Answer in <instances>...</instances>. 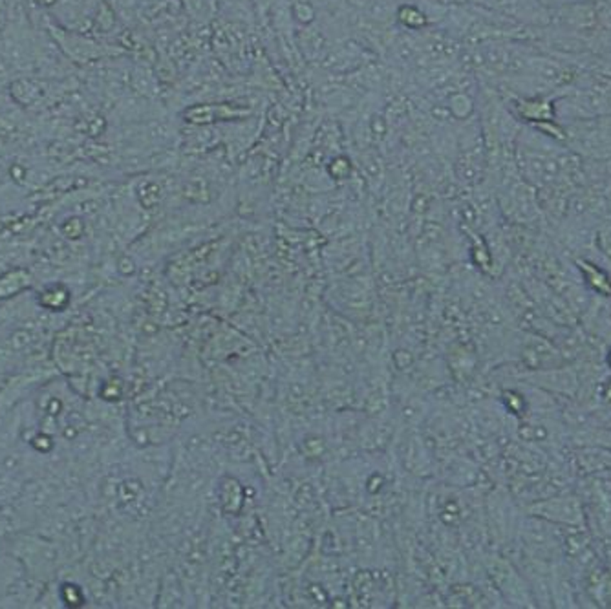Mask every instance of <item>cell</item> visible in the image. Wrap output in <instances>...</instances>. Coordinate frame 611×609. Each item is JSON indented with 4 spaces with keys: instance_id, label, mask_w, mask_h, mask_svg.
I'll list each match as a JSON object with an SVG mask.
<instances>
[{
    "instance_id": "cell-1",
    "label": "cell",
    "mask_w": 611,
    "mask_h": 609,
    "mask_svg": "<svg viewBox=\"0 0 611 609\" xmlns=\"http://www.w3.org/2000/svg\"><path fill=\"white\" fill-rule=\"evenodd\" d=\"M249 108L234 103H218V105H196L185 110V119L192 125H209L214 121H231V119L248 118Z\"/></svg>"
},
{
    "instance_id": "cell-2",
    "label": "cell",
    "mask_w": 611,
    "mask_h": 609,
    "mask_svg": "<svg viewBox=\"0 0 611 609\" xmlns=\"http://www.w3.org/2000/svg\"><path fill=\"white\" fill-rule=\"evenodd\" d=\"M522 116H524L527 121H553V108H551L549 103H544L542 99H533V101H524L518 105Z\"/></svg>"
},
{
    "instance_id": "cell-3",
    "label": "cell",
    "mask_w": 611,
    "mask_h": 609,
    "mask_svg": "<svg viewBox=\"0 0 611 609\" xmlns=\"http://www.w3.org/2000/svg\"><path fill=\"white\" fill-rule=\"evenodd\" d=\"M397 21L403 24V26L410 28V30H421L429 24V18L426 15L421 11L419 8L410 4H403L397 9Z\"/></svg>"
},
{
    "instance_id": "cell-4",
    "label": "cell",
    "mask_w": 611,
    "mask_h": 609,
    "mask_svg": "<svg viewBox=\"0 0 611 609\" xmlns=\"http://www.w3.org/2000/svg\"><path fill=\"white\" fill-rule=\"evenodd\" d=\"M580 267L582 271H585L588 279H590V284L597 289V291H602V293L611 291V284L607 282V276L602 273V271H598L597 267H593L591 264H588V262H580Z\"/></svg>"
},
{
    "instance_id": "cell-5",
    "label": "cell",
    "mask_w": 611,
    "mask_h": 609,
    "mask_svg": "<svg viewBox=\"0 0 611 609\" xmlns=\"http://www.w3.org/2000/svg\"><path fill=\"white\" fill-rule=\"evenodd\" d=\"M328 170H330V174L334 176V178L337 179H344L350 176L351 172V162L348 160V157L344 156H338L335 157V160H331L330 167H328Z\"/></svg>"
},
{
    "instance_id": "cell-6",
    "label": "cell",
    "mask_w": 611,
    "mask_h": 609,
    "mask_svg": "<svg viewBox=\"0 0 611 609\" xmlns=\"http://www.w3.org/2000/svg\"><path fill=\"white\" fill-rule=\"evenodd\" d=\"M293 15H295V18L299 22L308 24V22H312L313 17H315V9H313L312 4H308V2H297V4L293 6Z\"/></svg>"
},
{
    "instance_id": "cell-7",
    "label": "cell",
    "mask_w": 611,
    "mask_h": 609,
    "mask_svg": "<svg viewBox=\"0 0 611 609\" xmlns=\"http://www.w3.org/2000/svg\"><path fill=\"white\" fill-rule=\"evenodd\" d=\"M441 4H463L465 0H439Z\"/></svg>"
},
{
    "instance_id": "cell-8",
    "label": "cell",
    "mask_w": 611,
    "mask_h": 609,
    "mask_svg": "<svg viewBox=\"0 0 611 609\" xmlns=\"http://www.w3.org/2000/svg\"><path fill=\"white\" fill-rule=\"evenodd\" d=\"M610 362H611V357H610Z\"/></svg>"
}]
</instances>
